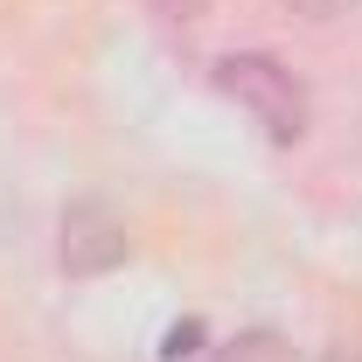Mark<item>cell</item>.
I'll return each instance as SVG.
<instances>
[{
  "label": "cell",
  "instance_id": "cell-1",
  "mask_svg": "<svg viewBox=\"0 0 362 362\" xmlns=\"http://www.w3.org/2000/svg\"><path fill=\"white\" fill-rule=\"evenodd\" d=\"M216 84H223V98H237L265 126V139L286 146V139L307 133V90L293 84L286 63H272V56H223L216 63Z\"/></svg>",
  "mask_w": 362,
  "mask_h": 362
},
{
  "label": "cell",
  "instance_id": "cell-2",
  "mask_svg": "<svg viewBox=\"0 0 362 362\" xmlns=\"http://www.w3.org/2000/svg\"><path fill=\"white\" fill-rule=\"evenodd\" d=\"M119 258H126V223L112 209H98V202H77L63 216V265L90 279V272H112Z\"/></svg>",
  "mask_w": 362,
  "mask_h": 362
},
{
  "label": "cell",
  "instance_id": "cell-3",
  "mask_svg": "<svg viewBox=\"0 0 362 362\" xmlns=\"http://www.w3.org/2000/svg\"><path fill=\"white\" fill-rule=\"evenodd\" d=\"M209 362H293V349H286V334H272V327H251V334L223 341Z\"/></svg>",
  "mask_w": 362,
  "mask_h": 362
},
{
  "label": "cell",
  "instance_id": "cell-4",
  "mask_svg": "<svg viewBox=\"0 0 362 362\" xmlns=\"http://www.w3.org/2000/svg\"><path fill=\"white\" fill-rule=\"evenodd\" d=\"M293 14H314V21H327V14H349V7H362V0H286Z\"/></svg>",
  "mask_w": 362,
  "mask_h": 362
}]
</instances>
